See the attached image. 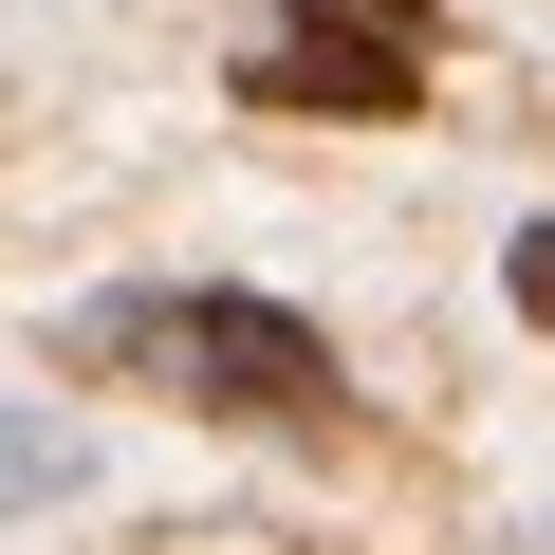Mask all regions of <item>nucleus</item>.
Segmentation results:
<instances>
[{
	"mask_svg": "<svg viewBox=\"0 0 555 555\" xmlns=\"http://www.w3.org/2000/svg\"><path fill=\"white\" fill-rule=\"evenodd\" d=\"M75 463H93L75 426H0V500H75Z\"/></svg>",
	"mask_w": 555,
	"mask_h": 555,
	"instance_id": "7ed1b4c3",
	"label": "nucleus"
},
{
	"mask_svg": "<svg viewBox=\"0 0 555 555\" xmlns=\"http://www.w3.org/2000/svg\"><path fill=\"white\" fill-rule=\"evenodd\" d=\"M500 297H518V334H555V204H537V222L500 241Z\"/></svg>",
	"mask_w": 555,
	"mask_h": 555,
	"instance_id": "20e7f679",
	"label": "nucleus"
},
{
	"mask_svg": "<svg viewBox=\"0 0 555 555\" xmlns=\"http://www.w3.org/2000/svg\"><path fill=\"white\" fill-rule=\"evenodd\" d=\"M334 20H371V38H444V0H334Z\"/></svg>",
	"mask_w": 555,
	"mask_h": 555,
	"instance_id": "39448f33",
	"label": "nucleus"
},
{
	"mask_svg": "<svg viewBox=\"0 0 555 555\" xmlns=\"http://www.w3.org/2000/svg\"><path fill=\"white\" fill-rule=\"evenodd\" d=\"M75 371H149L167 408H204V426H278V444L352 426V352H334L297 297H241V278L93 297V315H75Z\"/></svg>",
	"mask_w": 555,
	"mask_h": 555,
	"instance_id": "f257e3e1",
	"label": "nucleus"
},
{
	"mask_svg": "<svg viewBox=\"0 0 555 555\" xmlns=\"http://www.w3.org/2000/svg\"><path fill=\"white\" fill-rule=\"evenodd\" d=\"M241 112H297V130H408L426 112V38H371L334 0H278L241 38Z\"/></svg>",
	"mask_w": 555,
	"mask_h": 555,
	"instance_id": "f03ea898",
	"label": "nucleus"
}]
</instances>
